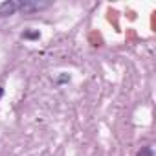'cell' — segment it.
Instances as JSON below:
<instances>
[{"label":"cell","mask_w":156,"mask_h":156,"mask_svg":"<svg viewBox=\"0 0 156 156\" xmlns=\"http://www.w3.org/2000/svg\"><path fill=\"white\" fill-rule=\"evenodd\" d=\"M24 37H26V39H35V37H39V31H33V33L28 31V33H24Z\"/></svg>","instance_id":"cell-3"},{"label":"cell","mask_w":156,"mask_h":156,"mask_svg":"<svg viewBox=\"0 0 156 156\" xmlns=\"http://www.w3.org/2000/svg\"><path fill=\"white\" fill-rule=\"evenodd\" d=\"M20 4L22 2H15V0L4 2L2 6H0V15H13L15 11H20Z\"/></svg>","instance_id":"cell-1"},{"label":"cell","mask_w":156,"mask_h":156,"mask_svg":"<svg viewBox=\"0 0 156 156\" xmlns=\"http://www.w3.org/2000/svg\"><path fill=\"white\" fill-rule=\"evenodd\" d=\"M138 156H152V151H151V147H143V149L138 152Z\"/></svg>","instance_id":"cell-2"}]
</instances>
